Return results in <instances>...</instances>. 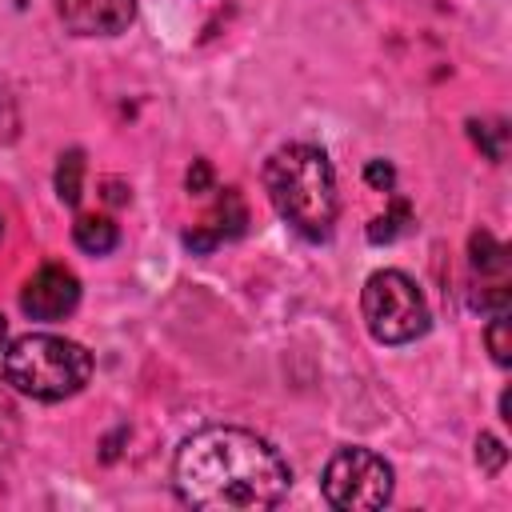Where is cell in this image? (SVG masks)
<instances>
[{
    "mask_svg": "<svg viewBox=\"0 0 512 512\" xmlns=\"http://www.w3.org/2000/svg\"><path fill=\"white\" fill-rule=\"evenodd\" d=\"M172 484L184 504L204 512H256L276 508L292 488L288 460L256 432L212 424L192 432L176 460Z\"/></svg>",
    "mask_w": 512,
    "mask_h": 512,
    "instance_id": "1",
    "label": "cell"
},
{
    "mask_svg": "<svg viewBox=\"0 0 512 512\" xmlns=\"http://www.w3.org/2000/svg\"><path fill=\"white\" fill-rule=\"evenodd\" d=\"M264 188L280 220L304 240H324L336 224V172L316 144H284L264 164Z\"/></svg>",
    "mask_w": 512,
    "mask_h": 512,
    "instance_id": "2",
    "label": "cell"
},
{
    "mask_svg": "<svg viewBox=\"0 0 512 512\" xmlns=\"http://www.w3.org/2000/svg\"><path fill=\"white\" fill-rule=\"evenodd\" d=\"M92 376V356L64 336L28 332L4 348V380L32 400L56 404L76 396Z\"/></svg>",
    "mask_w": 512,
    "mask_h": 512,
    "instance_id": "3",
    "label": "cell"
},
{
    "mask_svg": "<svg viewBox=\"0 0 512 512\" xmlns=\"http://www.w3.org/2000/svg\"><path fill=\"white\" fill-rule=\"evenodd\" d=\"M360 312H364V328L380 344H412L428 332L432 320L416 280L396 268H380L364 280Z\"/></svg>",
    "mask_w": 512,
    "mask_h": 512,
    "instance_id": "4",
    "label": "cell"
},
{
    "mask_svg": "<svg viewBox=\"0 0 512 512\" xmlns=\"http://www.w3.org/2000/svg\"><path fill=\"white\" fill-rule=\"evenodd\" d=\"M392 464L368 448H340L324 464V500L344 512H368L384 508L392 500Z\"/></svg>",
    "mask_w": 512,
    "mask_h": 512,
    "instance_id": "5",
    "label": "cell"
},
{
    "mask_svg": "<svg viewBox=\"0 0 512 512\" xmlns=\"http://www.w3.org/2000/svg\"><path fill=\"white\" fill-rule=\"evenodd\" d=\"M76 304H80V280L60 264H44L36 276H28L20 292V308L32 320H64L76 312Z\"/></svg>",
    "mask_w": 512,
    "mask_h": 512,
    "instance_id": "6",
    "label": "cell"
},
{
    "mask_svg": "<svg viewBox=\"0 0 512 512\" xmlns=\"http://www.w3.org/2000/svg\"><path fill=\"white\" fill-rule=\"evenodd\" d=\"M56 16L76 36H116L132 24L136 0H56Z\"/></svg>",
    "mask_w": 512,
    "mask_h": 512,
    "instance_id": "7",
    "label": "cell"
},
{
    "mask_svg": "<svg viewBox=\"0 0 512 512\" xmlns=\"http://www.w3.org/2000/svg\"><path fill=\"white\" fill-rule=\"evenodd\" d=\"M72 240H76V248H84V252H92V256H104V252L116 248L120 232H116V224H112L108 216H80V220L72 224Z\"/></svg>",
    "mask_w": 512,
    "mask_h": 512,
    "instance_id": "8",
    "label": "cell"
},
{
    "mask_svg": "<svg viewBox=\"0 0 512 512\" xmlns=\"http://www.w3.org/2000/svg\"><path fill=\"white\" fill-rule=\"evenodd\" d=\"M208 224H212L208 232H212L216 240H232V236L244 232V224H248V208H244V200H240L236 188H224V196H220V204H216V212H212Z\"/></svg>",
    "mask_w": 512,
    "mask_h": 512,
    "instance_id": "9",
    "label": "cell"
},
{
    "mask_svg": "<svg viewBox=\"0 0 512 512\" xmlns=\"http://www.w3.org/2000/svg\"><path fill=\"white\" fill-rule=\"evenodd\" d=\"M468 252H472V268L480 276H504L508 272V248L500 240H492L488 232H472Z\"/></svg>",
    "mask_w": 512,
    "mask_h": 512,
    "instance_id": "10",
    "label": "cell"
},
{
    "mask_svg": "<svg viewBox=\"0 0 512 512\" xmlns=\"http://www.w3.org/2000/svg\"><path fill=\"white\" fill-rule=\"evenodd\" d=\"M80 188H84V152L80 148H68L60 156V164H56V196L68 208H76L80 204Z\"/></svg>",
    "mask_w": 512,
    "mask_h": 512,
    "instance_id": "11",
    "label": "cell"
},
{
    "mask_svg": "<svg viewBox=\"0 0 512 512\" xmlns=\"http://www.w3.org/2000/svg\"><path fill=\"white\" fill-rule=\"evenodd\" d=\"M404 220H408V204L396 200L392 212H384V216H376V220L368 224V240H372V244H384V240L400 236V232H404Z\"/></svg>",
    "mask_w": 512,
    "mask_h": 512,
    "instance_id": "12",
    "label": "cell"
},
{
    "mask_svg": "<svg viewBox=\"0 0 512 512\" xmlns=\"http://www.w3.org/2000/svg\"><path fill=\"white\" fill-rule=\"evenodd\" d=\"M484 340H488L492 360H496L500 368H508V364H512V340H508V316H504V312H496V316H492V324H488Z\"/></svg>",
    "mask_w": 512,
    "mask_h": 512,
    "instance_id": "13",
    "label": "cell"
},
{
    "mask_svg": "<svg viewBox=\"0 0 512 512\" xmlns=\"http://www.w3.org/2000/svg\"><path fill=\"white\" fill-rule=\"evenodd\" d=\"M504 460H508V448H504L492 432H480V436H476V464H480L488 476H496V472L504 468Z\"/></svg>",
    "mask_w": 512,
    "mask_h": 512,
    "instance_id": "14",
    "label": "cell"
},
{
    "mask_svg": "<svg viewBox=\"0 0 512 512\" xmlns=\"http://www.w3.org/2000/svg\"><path fill=\"white\" fill-rule=\"evenodd\" d=\"M16 128H20L16 104H12V96L0 88V140H4V144H8V140H16Z\"/></svg>",
    "mask_w": 512,
    "mask_h": 512,
    "instance_id": "15",
    "label": "cell"
},
{
    "mask_svg": "<svg viewBox=\"0 0 512 512\" xmlns=\"http://www.w3.org/2000/svg\"><path fill=\"white\" fill-rule=\"evenodd\" d=\"M364 180H368L372 188L388 192V188L396 184V172H392V164H384V160H368V168H364Z\"/></svg>",
    "mask_w": 512,
    "mask_h": 512,
    "instance_id": "16",
    "label": "cell"
},
{
    "mask_svg": "<svg viewBox=\"0 0 512 512\" xmlns=\"http://www.w3.org/2000/svg\"><path fill=\"white\" fill-rule=\"evenodd\" d=\"M208 188H212V168H208V160H196V164L188 168V192L204 196Z\"/></svg>",
    "mask_w": 512,
    "mask_h": 512,
    "instance_id": "17",
    "label": "cell"
},
{
    "mask_svg": "<svg viewBox=\"0 0 512 512\" xmlns=\"http://www.w3.org/2000/svg\"><path fill=\"white\" fill-rule=\"evenodd\" d=\"M500 420H512V400H508V392L500 396Z\"/></svg>",
    "mask_w": 512,
    "mask_h": 512,
    "instance_id": "18",
    "label": "cell"
},
{
    "mask_svg": "<svg viewBox=\"0 0 512 512\" xmlns=\"http://www.w3.org/2000/svg\"><path fill=\"white\" fill-rule=\"evenodd\" d=\"M0 352H4V316H0Z\"/></svg>",
    "mask_w": 512,
    "mask_h": 512,
    "instance_id": "19",
    "label": "cell"
},
{
    "mask_svg": "<svg viewBox=\"0 0 512 512\" xmlns=\"http://www.w3.org/2000/svg\"><path fill=\"white\" fill-rule=\"evenodd\" d=\"M0 236H4V220H0Z\"/></svg>",
    "mask_w": 512,
    "mask_h": 512,
    "instance_id": "20",
    "label": "cell"
}]
</instances>
